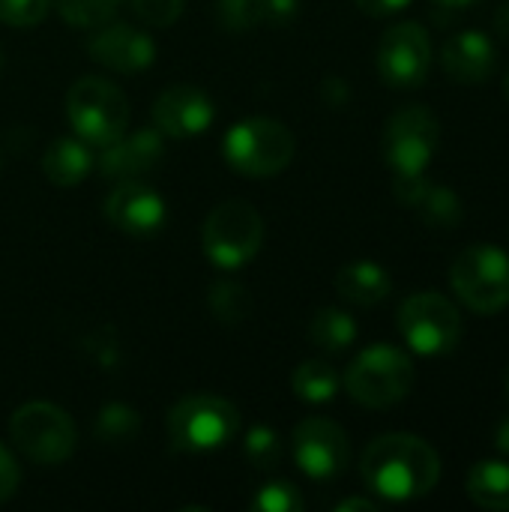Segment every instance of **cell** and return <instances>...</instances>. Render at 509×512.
Listing matches in <instances>:
<instances>
[{
    "label": "cell",
    "mask_w": 509,
    "mask_h": 512,
    "mask_svg": "<svg viewBox=\"0 0 509 512\" xmlns=\"http://www.w3.org/2000/svg\"><path fill=\"white\" fill-rule=\"evenodd\" d=\"M363 483L384 501L426 498L441 480V459L435 447L408 432L378 435L360 462Z\"/></svg>",
    "instance_id": "1"
},
{
    "label": "cell",
    "mask_w": 509,
    "mask_h": 512,
    "mask_svg": "<svg viewBox=\"0 0 509 512\" xmlns=\"http://www.w3.org/2000/svg\"><path fill=\"white\" fill-rule=\"evenodd\" d=\"M414 381H417L414 360L402 348L387 342H378L363 354H357V360L348 366L342 378L348 396L372 411H384L408 399Z\"/></svg>",
    "instance_id": "2"
},
{
    "label": "cell",
    "mask_w": 509,
    "mask_h": 512,
    "mask_svg": "<svg viewBox=\"0 0 509 512\" xmlns=\"http://www.w3.org/2000/svg\"><path fill=\"white\" fill-rule=\"evenodd\" d=\"M240 432V411L213 393H192L168 411V441L177 453H213Z\"/></svg>",
    "instance_id": "3"
},
{
    "label": "cell",
    "mask_w": 509,
    "mask_h": 512,
    "mask_svg": "<svg viewBox=\"0 0 509 512\" xmlns=\"http://www.w3.org/2000/svg\"><path fill=\"white\" fill-rule=\"evenodd\" d=\"M66 117L81 141L90 147H105L126 132L129 105L114 81L84 75L66 93Z\"/></svg>",
    "instance_id": "4"
},
{
    "label": "cell",
    "mask_w": 509,
    "mask_h": 512,
    "mask_svg": "<svg viewBox=\"0 0 509 512\" xmlns=\"http://www.w3.org/2000/svg\"><path fill=\"white\" fill-rule=\"evenodd\" d=\"M222 147L234 171L246 177H273L291 165L297 141L285 123L273 117H249L228 129Z\"/></svg>",
    "instance_id": "5"
},
{
    "label": "cell",
    "mask_w": 509,
    "mask_h": 512,
    "mask_svg": "<svg viewBox=\"0 0 509 512\" xmlns=\"http://www.w3.org/2000/svg\"><path fill=\"white\" fill-rule=\"evenodd\" d=\"M450 282L471 312L498 315L509 306V255L492 243H474L453 261Z\"/></svg>",
    "instance_id": "6"
},
{
    "label": "cell",
    "mask_w": 509,
    "mask_h": 512,
    "mask_svg": "<svg viewBox=\"0 0 509 512\" xmlns=\"http://www.w3.org/2000/svg\"><path fill=\"white\" fill-rule=\"evenodd\" d=\"M204 252L219 270H237L249 264L264 243V219L246 201H225L204 219Z\"/></svg>",
    "instance_id": "7"
},
{
    "label": "cell",
    "mask_w": 509,
    "mask_h": 512,
    "mask_svg": "<svg viewBox=\"0 0 509 512\" xmlns=\"http://www.w3.org/2000/svg\"><path fill=\"white\" fill-rule=\"evenodd\" d=\"M399 333L405 345L420 357H444L453 354L462 342V315L438 291L411 294L399 306Z\"/></svg>",
    "instance_id": "8"
},
{
    "label": "cell",
    "mask_w": 509,
    "mask_h": 512,
    "mask_svg": "<svg viewBox=\"0 0 509 512\" xmlns=\"http://www.w3.org/2000/svg\"><path fill=\"white\" fill-rule=\"evenodd\" d=\"M15 447L36 465H60L75 453V423L51 402H27L9 420Z\"/></svg>",
    "instance_id": "9"
},
{
    "label": "cell",
    "mask_w": 509,
    "mask_h": 512,
    "mask_svg": "<svg viewBox=\"0 0 509 512\" xmlns=\"http://www.w3.org/2000/svg\"><path fill=\"white\" fill-rule=\"evenodd\" d=\"M441 144V123L426 105L396 111L384 126V159L396 177L426 174Z\"/></svg>",
    "instance_id": "10"
},
{
    "label": "cell",
    "mask_w": 509,
    "mask_h": 512,
    "mask_svg": "<svg viewBox=\"0 0 509 512\" xmlns=\"http://www.w3.org/2000/svg\"><path fill=\"white\" fill-rule=\"evenodd\" d=\"M297 468L318 483H330L345 474L351 462V441L345 429L327 417H309L294 429L291 438Z\"/></svg>",
    "instance_id": "11"
},
{
    "label": "cell",
    "mask_w": 509,
    "mask_h": 512,
    "mask_svg": "<svg viewBox=\"0 0 509 512\" xmlns=\"http://www.w3.org/2000/svg\"><path fill=\"white\" fill-rule=\"evenodd\" d=\"M432 66V42L423 24L402 21L393 24L378 45V72L390 87L411 90L429 78Z\"/></svg>",
    "instance_id": "12"
},
{
    "label": "cell",
    "mask_w": 509,
    "mask_h": 512,
    "mask_svg": "<svg viewBox=\"0 0 509 512\" xmlns=\"http://www.w3.org/2000/svg\"><path fill=\"white\" fill-rule=\"evenodd\" d=\"M165 216H168V207H165L162 195L135 177L120 180L105 201V219L132 237L156 234L165 225Z\"/></svg>",
    "instance_id": "13"
},
{
    "label": "cell",
    "mask_w": 509,
    "mask_h": 512,
    "mask_svg": "<svg viewBox=\"0 0 509 512\" xmlns=\"http://www.w3.org/2000/svg\"><path fill=\"white\" fill-rule=\"evenodd\" d=\"M216 120L213 99L189 84L168 87L153 102V126L168 138H195L207 132Z\"/></svg>",
    "instance_id": "14"
},
{
    "label": "cell",
    "mask_w": 509,
    "mask_h": 512,
    "mask_svg": "<svg viewBox=\"0 0 509 512\" xmlns=\"http://www.w3.org/2000/svg\"><path fill=\"white\" fill-rule=\"evenodd\" d=\"M90 57L111 72H141L156 60V42L132 24H111L90 36Z\"/></svg>",
    "instance_id": "15"
},
{
    "label": "cell",
    "mask_w": 509,
    "mask_h": 512,
    "mask_svg": "<svg viewBox=\"0 0 509 512\" xmlns=\"http://www.w3.org/2000/svg\"><path fill=\"white\" fill-rule=\"evenodd\" d=\"M498 66V48L483 30H459L441 48V69L456 84H486Z\"/></svg>",
    "instance_id": "16"
},
{
    "label": "cell",
    "mask_w": 509,
    "mask_h": 512,
    "mask_svg": "<svg viewBox=\"0 0 509 512\" xmlns=\"http://www.w3.org/2000/svg\"><path fill=\"white\" fill-rule=\"evenodd\" d=\"M165 153V135L153 129H138L132 135H120L111 144L102 147V156L96 159L99 171L108 180H132L147 174Z\"/></svg>",
    "instance_id": "17"
},
{
    "label": "cell",
    "mask_w": 509,
    "mask_h": 512,
    "mask_svg": "<svg viewBox=\"0 0 509 512\" xmlns=\"http://www.w3.org/2000/svg\"><path fill=\"white\" fill-rule=\"evenodd\" d=\"M336 291L345 303L369 309V306H378L390 297L393 279L375 261H354L336 273Z\"/></svg>",
    "instance_id": "18"
},
{
    "label": "cell",
    "mask_w": 509,
    "mask_h": 512,
    "mask_svg": "<svg viewBox=\"0 0 509 512\" xmlns=\"http://www.w3.org/2000/svg\"><path fill=\"white\" fill-rule=\"evenodd\" d=\"M96 165V156L90 150L87 141H81L78 135L75 138H57L45 156H42V171L45 177L54 183V186H78Z\"/></svg>",
    "instance_id": "19"
},
{
    "label": "cell",
    "mask_w": 509,
    "mask_h": 512,
    "mask_svg": "<svg viewBox=\"0 0 509 512\" xmlns=\"http://www.w3.org/2000/svg\"><path fill=\"white\" fill-rule=\"evenodd\" d=\"M468 498L483 510H509V462L483 459L465 477Z\"/></svg>",
    "instance_id": "20"
},
{
    "label": "cell",
    "mask_w": 509,
    "mask_h": 512,
    "mask_svg": "<svg viewBox=\"0 0 509 512\" xmlns=\"http://www.w3.org/2000/svg\"><path fill=\"white\" fill-rule=\"evenodd\" d=\"M309 339L315 348L327 351V354H342L354 345L357 339V324L348 312L342 309H318L309 321Z\"/></svg>",
    "instance_id": "21"
},
{
    "label": "cell",
    "mask_w": 509,
    "mask_h": 512,
    "mask_svg": "<svg viewBox=\"0 0 509 512\" xmlns=\"http://www.w3.org/2000/svg\"><path fill=\"white\" fill-rule=\"evenodd\" d=\"M414 210L423 219V225H429L432 231H453L465 219V204L459 192L450 186H435V183L426 189V195L417 201Z\"/></svg>",
    "instance_id": "22"
},
{
    "label": "cell",
    "mask_w": 509,
    "mask_h": 512,
    "mask_svg": "<svg viewBox=\"0 0 509 512\" xmlns=\"http://www.w3.org/2000/svg\"><path fill=\"white\" fill-rule=\"evenodd\" d=\"M339 372L327 363V360H306L297 366L291 387L297 393V399L309 402V405H324L330 399H336L339 393Z\"/></svg>",
    "instance_id": "23"
},
{
    "label": "cell",
    "mask_w": 509,
    "mask_h": 512,
    "mask_svg": "<svg viewBox=\"0 0 509 512\" xmlns=\"http://www.w3.org/2000/svg\"><path fill=\"white\" fill-rule=\"evenodd\" d=\"M207 303H210L213 318L222 321V324H228V327H237V324H243L252 315V297H249V291L243 285H237V282H228V279H222V282H216L210 288Z\"/></svg>",
    "instance_id": "24"
},
{
    "label": "cell",
    "mask_w": 509,
    "mask_h": 512,
    "mask_svg": "<svg viewBox=\"0 0 509 512\" xmlns=\"http://www.w3.org/2000/svg\"><path fill=\"white\" fill-rule=\"evenodd\" d=\"M216 21L228 33H246L270 18L267 0H216Z\"/></svg>",
    "instance_id": "25"
},
{
    "label": "cell",
    "mask_w": 509,
    "mask_h": 512,
    "mask_svg": "<svg viewBox=\"0 0 509 512\" xmlns=\"http://www.w3.org/2000/svg\"><path fill=\"white\" fill-rule=\"evenodd\" d=\"M54 6L72 27H102L114 18L120 0H54Z\"/></svg>",
    "instance_id": "26"
},
{
    "label": "cell",
    "mask_w": 509,
    "mask_h": 512,
    "mask_svg": "<svg viewBox=\"0 0 509 512\" xmlns=\"http://www.w3.org/2000/svg\"><path fill=\"white\" fill-rule=\"evenodd\" d=\"M96 435L105 444H126L138 435V414L129 405H105L96 417Z\"/></svg>",
    "instance_id": "27"
},
{
    "label": "cell",
    "mask_w": 509,
    "mask_h": 512,
    "mask_svg": "<svg viewBox=\"0 0 509 512\" xmlns=\"http://www.w3.org/2000/svg\"><path fill=\"white\" fill-rule=\"evenodd\" d=\"M243 450H246V459L255 465V468H276L279 459H282V441L273 429L267 426H252L246 432V441H243Z\"/></svg>",
    "instance_id": "28"
},
{
    "label": "cell",
    "mask_w": 509,
    "mask_h": 512,
    "mask_svg": "<svg viewBox=\"0 0 509 512\" xmlns=\"http://www.w3.org/2000/svg\"><path fill=\"white\" fill-rule=\"evenodd\" d=\"M303 507H306L303 495L291 483H267L258 489V495L252 501V510L258 512H300Z\"/></svg>",
    "instance_id": "29"
},
{
    "label": "cell",
    "mask_w": 509,
    "mask_h": 512,
    "mask_svg": "<svg viewBox=\"0 0 509 512\" xmlns=\"http://www.w3.org/2000/svg\"><path fill=\"white\" fill-rule=\"evenodd\" d=\"M132 12L150 24V27H171L180 15H183V6L186 0H129Z\"/></svg>",
    "instance_id": "30"
},
{
    "label": "cell",
    "mask_w": 509,
    "mask_h": 512,
    "mask_svg": "<svg viewBox=\"0 0 509 512\" xmlns=\"http://www.w3.org/2000/svg\"><path fill=\"white\" fill-rule=\"evenodd\" d=\"M51 0H0V21L9 27H33L48 15Z\"/></svg>",
    "instance_id": "31"
},
{
    "label": "cell",
    "mask_w": 509,
    "mask_h": 512,
    "mask_svg": "<svg viewBox=\"0 0 509 512\" xmlns=\"http://www.w3.org/2000/svg\"><path fill=\"white\" fill-rule=\"evenodd\" d=\"M429 186H432V183H429L426 174H417V177H393V195H396V201L405 204V207H417V201L426 195Z\"/></svg>",
    "instance_id": "32"
},
{
    "label": "cell",
    "mask_w": 509,
    "mask_h": 512,
    "mask_svg": "<svg viewBox=\"0 0 509 512\" xmlns=\"http://www.w3.org/2000/svg\"><path fill=\"white\" fill-rule=\"evenodd\" d=\"M18 483H21L18 462H15V456L0 444V504H3V501H9V498L15 495Z\"/></svg>",
    "instance_id": "33"
},
{
    "label": "cell",
    "mask_w": 509,
    "mask_h": 512,
    "mask_svg": "<svg viewBox=\"0 0 509 512\" xmlns=\"http://www.w3.org/2000/svg\"><path fill=\"white\" fill-rule=\"evenodd\" d=\"M366 15H375V18H387V15H396L402 12L405 6H411V0H354Z\"/></svg>",
    "instance_id": "34"
},
{
    "label": "cell",
    "mask_w": 509,
    "mask_h": 512,
    "mask_svg": "<svg viewBox=\"0 0 509 512\" xmlns=\"http://www.w3.org/2000/svg\"><path fill=\"white\" fill-rule=\"evenodd\" d=\"M324 99H327V105L342 108L351 99V90H348V84L342 78H327L324 81Z\"/></svg>",
    "instance_id": "35"
},
{
    "label": "cell",
    "mask_w": 509,
    "mask_h": 512,
    "mask_svg": "<svg viewBox=\"0 0 509 512\" xmlns=\"http://www.w3.org/2000/svg\"><path fill=\"white\" fill-rule=\"evenodd\" d=\"M492 27H495V36H498L501 42H509V0H504V3L495 9Z\"/></svg>",
    "instance_id": "36"
},
{
    "label": "cell",
    "mask_w": 509,
    "mask_h": 512,
    "mask_svg": "<svg viewBox=\"0 0 509 512\" xmlns=\"http://www.w3.org/2000/svg\"><path fill=\"white\" fill-rule=\"evenodd\" d=\"M495 450L509 456V414L507 417H501L498 426H495Z\"/></svg>",
    "instance_id": "37"
},
{
    "label": "cell",
    "mask_w": 509,
    "mask_h": 512,
    "mask_svg": "<svg viewBox=\"0 0 509 512\" xmlns=\"http://www.w3.org/2000/svg\"><path fill=\"white\" fill-rule=\"evenodd\" d=\"M354 510L375 512L378 510V504H375V501H369V498H348V501L336 504V512H354Z\"/></svg>",
    "instance_id": "38"
},
{
    "label": "cell",
    "mask_w": 509,
    "mask_h": 512,
    "mask_svg": "<svg viewBox=\"0 0 509 512\" xmlns=\"http://www.w3.org/2000/svg\"><path fill=\"white\" fill-rule=\"evenodd\" d=\"M267 6H270V15L288 18V15H294V9H297V0H267Z\"/></svg>",
    "instance_id": "39"
},
{
    "label": "cell",
    "mask_w": 509,
    "mask_h": 512,
    "mask_svg": "<svg viewBox=\"0 0 509 512\" xmlns=\"http://www.w3.org/2000/svg\"><path fill=\"white\" fill-rule=\"evenodd\" d=\"M471 3H477V0H435V6H441V9H465Z\"/></svg>",
    "instance_id": "40"
},
{
    "label": "cell",
    "mask_w": 509,
    "mask_h": 512,
    "mask_svg": "<svg viewBox=\"0 0 509 512\" xmlns=\"http://www.w3.org/2000/svg\"><path fill=\"white\" fill-rule=\"evenodd\" d=\"M504 96H507V102H509V69H507V75H504Z\"/></svg>",
    "instance_id": "41"
},
{
    "label": "cell",
    "mask_w": 509,
    "mask_h": 512,
    "mask_svg": "<svg viewBox=\"0 0 509 512\" xmlns=\"http://www.w3.org/2000/svg\"><path fill=\"white\" fill-rule=\"evenodd\" d=\"M504 384H507V399H509V366H507V378H504Z\"/></svg>",
    "instance_id": "42"
},
{
    "label": "cell",
    "mask_w": 509,
    "mask_h": 512,
    "mask_svg": "<svg viewBox=\"0 0 509 512\" xmlns=\"http://www.w3.org/2000/svg\"><path fill=\"white\" fill-rule=\"evenodd\" d=\"M0 69H3V48H0Z\"/></svg>",
    "instance_id": "43"
},
{
    "label": "cell",
    "mask_w": 509,
    "mask_h": 512,
    "mask_svg": "<svg viewBox=\"0 0 509 512\" xmlns=\"http://www.w3.org/2000/svg\"><path fill=\"white\" fill-rule=\"evenodd\" d=\"M0 168H3V156H0Z\"/></svg>",
    "instance_id": "44"
}]
</instances>
